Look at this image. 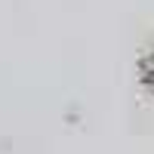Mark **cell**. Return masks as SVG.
<instances>
[{
    "instance_id": "6da1fadb",
    "label": "cell",
    "mask_w": 154,
    "mask_h": 154,
    "mask_svg": "<svg viewBox=\"0 0 154 154\" xmlns=\"http://www.w3.org/2000/svg\"><path fill=\"white\" fill-rule=\"evenodd\" d=\"M136 77H139L142 93L154 99V43L148 49H142V56H139V62H136Z\"/></svg>"
}]
</instances>
